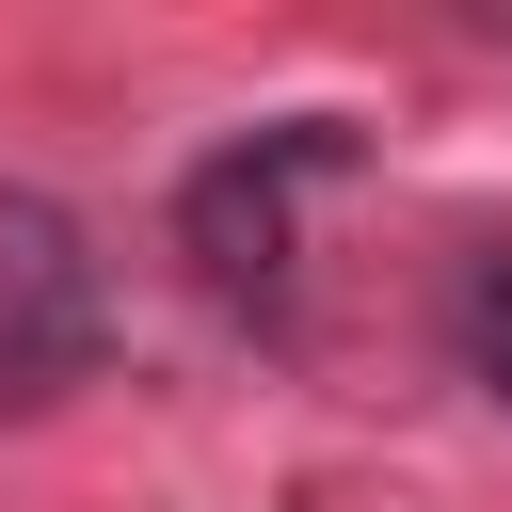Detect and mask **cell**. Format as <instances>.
<instances>
[{"label": "cell", "instance_id": "cell-1", "mask_svg": "<svg viewBox=\"0 0 512 512\" xmlns=\"http://www.w3.org/2000/svg\"><path fill=\"white\" fill-rule=\"evenodd\" d=\"M320 176H352V112H272V128H240V144H208L192 176H176V256H192V288L208 304H240V320H288V256H304V192Z\"/></svg>", "mask_w": 512, "mask_h": 512}, {"label": "cell", "instance_id": "cell-2", "mask_svg": "<svg viewBox=\"0 0 512 512\" xmlns=\"http://www.w3.org/2000/svg\"><path fill=\"white\" fill-rule=\"evenodd\" d=\"M112 368V272L64 192H0V416H48Z\"/></svg>", "mask_w": 512, "mask_h": 512}, {"label": "cell", "instance_id": "cell-3", "mask_svg": "<svg viewBox=\"0 0 512 512\" xmlns=\"http://www.w3.org/2000/svg\"><path fill=\"white\" fill-rule=\"evenodd\" d=\"M448 352H464V384L512 416V240H464V272H448Z\"/></svg>", "mask_w": 512, "mask_h": 512}]
</instances>
